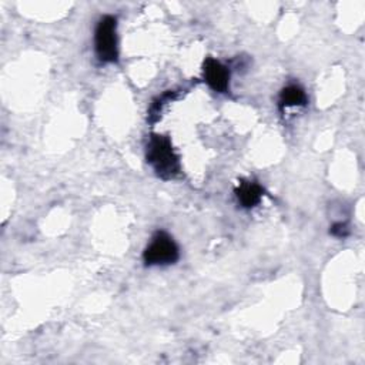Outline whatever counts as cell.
<instances>
[{
	"label": "cell",
	"instance_id": "6da1fadb",
	"mask_svg": "<svg viewBox=\"0 0 365 365\" xmlns=\"http://www.w3.org/2000/svg\"><path fill=\"white\" fill-rule=\"evenodd\" d=\"M147 163L163 180H173L180 174V157L175 154L167 135L153 134L145 151Z\"/></svg>",
	"mask_w": 365,
	"mask_h": 365
},
{
	"label": "cell",
	"instance_id": "7a4b0ae2",
	"mask_svg": "<svg viewBox=\"0 0 365 365\" xmlns=\"http://www.w3.org/2000/svg\"><path fill=\"white\" fill-rule=\"evenodd\" d=\"M94 48L100 61L117 63L118 40H117V19L114 16H103L94 31Z\"/></svg>",
	"mask_w": 365,
	"mask_h": 365
},
{
	"label": "cell",
	"instance_id": "3957f363",
	"mask_svg": "<svg viewBox=\"0 0 365 365\" xmlns=\"http://www.w3.org/2000/svg\"><path fill=\"white\" fill-rule=\"evenodd\" d=\"M180 257L178 245L164 231H157L147 248L143 252L144 264L148 267L153 265H170L174 264Z\"/></svg>",
	"mask_w": 365,
	"mask_h": 365
},
{
	"label": "cell",
	"instance_id": "277c9868",
	"mask_svg": "<svg viewBox=\"0 0 365 365\" xmlns=\"http://www.w3.org/2000/svg\"><path fill=\"white\" fill-rule=\"evenodd\" d=\"M204 81L217 93H227L230 88V68L221 61L207 57L202 64Z\"/></svg>",
	"mask_w": 365,
	"mask_h": 365
},
{
	"label": "cell",
	"instance_id": "5b68a950",
	"mask_svg": "<svg viewBox=\"0 0 365 365\" xmlns=\"http://www.w3.org/2000/svg\"><path fill=\"white\" fill-rule=\"evenodd\" d=\"M262 194H264V188L255 181L241 180L238 187L235 188L237 200L244 208H252L257 204H259Z\"/></svg>",
	"mask_w": 365,
	"mask_h": 365
},
{
	"label": "cell",
	"instance_id": "8992f818",
	"mask_svg": "<svg viewBox=\"0 0 365 365\" xmlns=\"http://www.w3.org/2000/svg\"><path fill=\"white\" fill-rule=\"evenodd\" d=\"M307 101H308V98H307L304 88L297 84H289V86L284 87L279 93V98H278V104H279L281 110H284L287 107L305 106Z\"/></svg>",
	"mask_w": 365,
	"mask_h": 365
},
{
	"label": "cell",
	"instance_id": "52a82bcc",
	"mask_svg": "<svg viewBox=\"0 0 365 365\" xmlns=\"http://www.w3.org/2000/svg\"><path fill=\"white\" fill-rule=\"evenodd\" d=\"M175 96H177V91L168 90V91L163 93L161 96H158L157 98L153 100V103H151V106H150V110H148V120H150V123H154V121L157 120V117H158V114H160L163 106H164L167 101L173 100Z\"/></svg>",
	"mask_w": 365,
	"mask_h": 365
},
{
	"label": "cell",
	"instance_id": "ba28073f",
	"mask_svg": "<svg viewBox=\"0 0 365 365\" xmlns=\"http://www.w3.org/2000/svg\"><path fill=\"white\" fill-rule=\"evenodd\" d=\"M329 234H332L336 238H345L349 235V228L346 222H334L329 228Z\"/></svg>",
	"mask_w": 365,
	"mask_h": 365
}]
</instances>
